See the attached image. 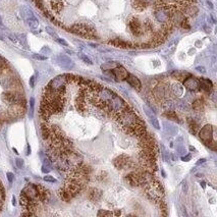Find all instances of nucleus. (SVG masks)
<instances>
[{
    "label": "nucleus",
    "instance_id": "nucleus-27",
    "mask_svg": "<svg viewBox=\"0 0 217 217\" xmlns=\"http://www.w3.org/2000/svg\"><path fill=\"white\" fill-rule=\"evenodd\" d=\"M172 78H174L177 81H184V79L187 78V76H189L190 75L188 73H186V71H174V73H172Z\"/></svg>",
    "mask_w": 217,
    "mask_h": 217
},
{
    "label": "nucleus",
    "instance_id": "nucleus-32",
    "mask_svg": "<svg viewBox=\"0 0 217 217\" xmlns=\"http://www.w3.org/2000/svg\"><path fill=\"white\" fill-rule=\"evenodd\" d=\"M117 65L118 64L116 62H107V63H104V64L101 65V68H102L103 70H111L114 67H116Z\"/></svg>",
    "mask_w": 217,
    "mask_h": 217
},
{
    "label": "nucleus",
    "instance_id": "nucleus-14",
    "mask_svg": "<svg viewBox=\"0 0 217 217\" xmlns=\"http://www.w3.org/2000/svg\"><path fill=\"white\" fill-rule=\"evenodd\" d=\"M199 84H200V90H202L203 92L207 93V94L211 93L212 89H213V84H212L210 80L201 78L199 79Z\"/></svg>",
    "mask_w": 217,
    "mask_h": 217
},
{
    "label": "nucleus",
    "instance_id": "nucleus-59",
    "mask_svg": "<svg viewBox=\"0 0 217 217\" xmlns=\"http://www.w3.org/2000/svg\"><path fill=\"white\" fill-rule=\"evenodd\" d=\"M12 204H13V206L16 205V198L14 197H12Z\"/></svg>",
    "mask_w": 217,
    "mask_h": 217
},
{
    "label": "nucleus",
    "instance_id": "nucleus-11",
    "mask_svg": "<svg viewBox=\"0 0 217 217\" xmlns=\"http://www.w3.org/2000/svg\"><path fill=\"white\" fill-rule=\"evenodd\" d=\"M184 86L186 89H188L191 92H199L200 91V84L199 80L195 76H189L184 80Z\"/></svg>",
    "mask_w": 217,
    "mask_h": 217
},
{
    "label": "nucleus",
    "instance_id": "nucleus-43",
    "mask_svg": "<svg viewBox=\"0 0 217 217\" xmlns=\"http://www.w3.org/2000/svg\"><path fill=\"white\" fill-rule=\"evenodd\" d=\"M144 27H145V29H146V31H152L153 30V26L150 21H146V23L144 24Z\"/></svg>",
    "mask_w": 217,
    "mask_h": 217
},
{
    "label": "nucleus",
    "instance_id": "nucleus-45",
    "mask_svg": "<svg viewBox=\"0 0 217 217\" xmlns=\"http://www.w3.org/2000/svg\"><path fill=\"white\" fill-rule=\"evenodd\" d=\"M106 177H107V173H106L105 171H102L100 173V176H98L97 178L99 179V181H104V178H106Z\"/></svg>",
    "mask_w": 217,
    "mask_h": 217
},
{
    "label": "nucleus",
    "instance_id": "nucleus-51",
    "mask_svg": "<svg viewBox=\"0 0 217 217\" xmlns=\"http://www.w3.org/2000/svg\"><path fill=\"white\" fill-rule=\"evenodd\" d=\"M196 70H198V71H200V73H206L205 68H204L203 66H197Z\"/></svg>",
    "mask_w": 217,
    "mask_h": 217
},
{
    "label": "nucleus",
    "instance_id": "nucleus-29",
    "mask_svg": "<svg viewBox=\"0 0 217 217\" xmlns=\"http://www.w3.org/2000/svg\"><path fill=\"white\" fill-rule=\"evenodd\" d=\"M27 21H28V24H29L30 28H32V29H37V28H38L39 21H38V19L35 18V16L28 18V19H27Z\"/></svg>",
    "mask_w": 217,
    "mask_h": 217
},
{
    "label": "nucleus",
    "instance_id": "nucleus-19",
    "mask_svg": "<svg viewBox=\"0 0 217 217\" xmlns=\"http://www.w3.org/2000/svg\"><path fill=\"white\" fill-rule=\"evenodd\" d=\"M58 62L59 64H60L62 67H65V68H70L73 66V61L70 60V58L67 57V56L65 55H60L58 57Z\"/></svg>",
    "mask_w": 217,
    "mask_h": 217
},
{
    "label": "nucleus",
    "instance_id": "nucleus-12",
    "mask_svg": "<svg viewBox=\"0 0 217 217\" xmlns=\"http://www.w3.org/2000/svg\"><path fill=\"white\" fill-rule=\"evenodd\" d=\"M130 30L134 36H141L143 34V24L138 18H134L129 24Z\"/></svg>",
    "mask_w": 217,
    "mask_h": 217
},
{
    "label": "nucleus",
    "instance_id": "nucleus-38",
    "mask_svg": "<svg viewBox=\"0 0 217 217\" xmlns=\"http://www.w3.org/2000/svg\"><path fill=\"white\" fill-rule=\"evenodd\" d=\"M80 57H81V59H82V60H83L85 63H87V64H89V65L92 64V61H91V60H90V58L87 57V56H86V55H84V54H80Z\"/></svg>",
    "mask_w": 217,
    "mask_h": 217
},
{
    "label": "nucleus",
    "instance_id": "nucleus-52",
    "mask_svg": "<svg viewBox=\"0 0 217 217\" xmlns=\"http://www.w3.org/2000/svg\"><path fill=\"white\" fill-rule=\"evenodd\" d=\"M9 39H10V40H11L12 42H14V43H16V42H18V38H16V36L9 35Z\"/></svg>",
    "mask_w": 217,
    "mask_h": 217
},
{
    "label": "nucleus",
    "instance_id": "nucleus-64",
    "mask_svg": "<svg viewBox=\"0 0 217 217\" xmlns=\"http://www.w3.org/2000/svg\"><path fill=\"white\" fill-rule=\"evenodd\" d=\"M0 40H3V37L1 36V34H0Z\"/></svg>",
    "mask_w": 217,
    "mask_h": 217
},
{
    "label": "nucleus",
    "instance_id": "nucleus-3",
    "mask_svg": "<svg viewBox=\"0 0 217 217\" xmlns=\"http://www.w3.org/2000/svg\"><path fill=\"white\" fill-rule=\"evenodd\" d=\"M127 107V104L122 100L121 97H119L118 95L114 94L111 100L109 101V103L105 107L104 111L107 112L109 115H111L112 117L117 118L119 116V114L121 113L125 108Z\"/></svg>",
    "mask_w": 217,
    "mask_h": 217
},
{
    "label": "nucleus",
    "instance_id": "nucleus-36",
    "mask_svg": "<svg viewBox=\"0 0 217 217\" xmlns=\"http://www.w3.org/2000/svg\"><path fill=\"white\" fill-rule=\"evenodd\" d=\"M179 27H181V28L184 29V30H190V29H191V26H190V24H189V21H188V19H187V18L181 21V26H179Z\"/></svg>",
    "mask_w": 217,
    "mask_h": 217
},
{
    "label": "nucleus",
    "instance_id": "nucleus-33",
    "mask_svg": "<svg viewBox=\"0 0 217 217\" xmlns=\"http://www.w3.org/2000/svg\"><path fill=\"white\" fill-rule=\"evenodd\" d=\"M7 70V63L3 58L0 56V73H4Z\"/></svg>",
    "mask_w": 217,
    "mask_h": 217
},
{
    "label": "nucleus",
    "instance_id": "nucleus-1",
    "mask_svg": "<svg viewBox=\"0 0 217 217\" xmlns=\"http://www.w3.org/2000/svg\"><path fill=\"white\" fill-rule=\"evenodd\" d=\"M116 119L118 120V122H119L120 127H121L127 134L130 135L132 130H134L136 124H137L138 121H139L141 118L138 117V115L136 114V112L134 110L130 109L129 106H127V107L120 113L119 116H118Z\"/></svg>",
    "mask_w": 217,
    "mask_h": 217
},
{
    "label": "nucleus",
    "instance_id": "nucleus-53",
    "mask_svg": "<svg viewBox=\"0 0 217 217\" xmlns=\"http://www.w3.org/2000/svg\"><path fill=\"white\" fill-rule=\"evenodd\" d=\"M206 3H207V5H208L209 8H213V4H212L211 1H209V0H208V1H207Z\"/></svg>",
    "mask_w": 217,
    "mask_h": 217
},
{
    "label": "nucleus",
    "instance_id": "nucleus-10",
    "mask_svg": "<svg viewBox=\"0 0 217 217\" xmlns=\"http://www.w3.org/2000/svg\"><path fill=\"white\" fill-rule=\"evenodd\" d=\"M199 137L207 145L213 140V127L210 124H207L199 132Z\"/></svg>",
    "mask_w": 217,
    "mask_h": 217
},
{
    "label": "nucleus",
    "instance_id": "nucleus-9",
    "mask_svg": "<svg viewBox=\"0 0 217 217\" xmlns=\"http://www.w3.org/2000/svg\"><path fill=\"white\" fill-rule=\"evenodd\" d=\"M113 165H114L117 169H124L132 165V160H130L129 156H127V155H124V154H121L113 160Z\"/></svg>",
    "mask_w": 217,
    "mask_h": 217
},
{
    "label": "nucleus",
    "instance_id": "nucleus-23",
    "mask_svg": "<svg viewBox=\"0 0 217 217\" xmlns=\"http://www.w3.org/2000/svg\"><path fill=\"white\" fill-rule=\"evenodd\" d=\"M51 7L56 13H59L63 9V2L62 0H51L50 1Z\"/></svg>",
    "mask_w": 217,
    "mask_h": 217
},
{
    "label": "nucleus",
    "instance_id": "nucleus-17",
    "mask_svg": "<svg viewBox=\"0 0 217 217\" xmlns=\"http://www.w3.org/2000/svg\"><path fill=\"white\" fill-rule=\"evenodd\" d=\"M102 197V192L99 189L91 188L88 192V198L92 202H98Z\"/></svg>",
    "mask_w": 217,
    "mask_h": 217
},
{
    "label": "nucleus",
    "instance_id": "nucleus-41",
    "mask_svg": "<svg viewBox=\"0 0 217 217\" xmlns=\"http://www.w3.org/2000/svg\"><path fill=\"white\" fill-rule=\"evenodd\" d=\"M33 57L35 59H38V60H46L47 59V56H43L40 55V54H34Z\"/></svg>",
    "mask_w": 217,
    "mask_h": 217
},
{
    "label": "nucleus",
    "instance_id": "nucleus-5",
    "mask_svg": "<svg viewBox=\"0 0 217 217\" xmlns=\"http://www.w3.org/2000/svg\"><path fill=\"white\" fill-rule=\"evenodd\" d=\"M68 31L71 32L73 34H76L79 36L85 37V38H89L92 39L96 37V32L95 30L92 28V27L88 26V24H76L73 26H71Z\"/></svg>",
    "mask_w": 217,
    "mask_h": 217
},
{
    "label": "nucleus",
    "instance_id": "nucleus-50",
    "mask_svg": "<svg viewBox=\"0 0 217 217\" xmlns=\"http://www.w3.org/2000/svg\"><path fill=\"white\" fill-rule=\"evenodd\" d=\"M35 80H36V79H35V76H33L31 79H30V86H31L32 88H33L34 86H35Z\"/></svg>",
    "mask_w": 217,
    "mask_h": 217
},
{
    "label": "nucleus",
    "instance_id": "nucleus-4",
    "mask_svg": "<svg viewBox=\"0 0 217 217\" xmlns=\"http://www.w3.org/2000/svg\"><path fill=\"white\" fill-rule=\"evenodd\" d=\"M144 190L146 196L152 201L156 202L164 196V190L162 188L161 184L157 181L156 179H153L150 182H148L147 184H145Z\"/></svg>",
    "mask_w": 217,
    "mask_h": 217
},
{
    "label": "nucleus",
    "instance_id": "nucleus-8",
    "mask_svg": "<svg viewBox=\"0 0 217 217\" xmlns=\"http://www.w3.org/2000/svg\"><path fill=\"white\" fill-rule=\"evenodd\" d=\"M155 19H157V21H159V23H166V21H169V18H170V10L168 8V6L164 5V6H161V7H157L156 10H155Z\"/></svg>",
    "mask_w": 217,
    "mask_h": 217
},
{
    "label": "nucleus",
    "instance_id": "nucleus-54",
    "mask_svg": "<svg viewBox=\"0 0 217 217\" xmlns=\"http://www.w3.org/2000/svg\"><path fill=\"white\" fill-rule=\"evenodd\" d=\"M204 30H205L206 33H210V32H211V29H210V28H208V27H207V26H204Z\"/></svg>",
    "mask_w": 217,
    "mask_h": 217
},
{
    "label": "nucleus",
    "instance_id": "nucleus-16",
    "mask_svg": "<svg viewBox=\"0 0 217 217\" xmlns=\"http://www.w3.org/2000/svg\"><path fill=\"white\" fill-rule=\"evenodd\" d=\"M125 81H127V82L129 83L133 88L136 89L137 91H141L142 84H141V82H140L139 79H138L136 76L132 75V73H129L127 76V79H125Z\"/></svg>",
    "mask_w": 217,
    "mask_h": 217
},
{
    "label": "nucleus",
    "instance_id": "nucleus-61",
    "mask_svg": "<svg viewBox=\"0 0 217 217\" xmlns=\"http://www.w3.org/2000/svg\"><path fill=\"white\" fill-rule=\"evenodd\" d=\"M91 46L92 47H97V44H91Z\"/></svg>",
    "mask_w": 217,
    "mask_h": 217
},
{
    "label": "nucleus",
    "instance_id": "nucleus-20",
    "mask_svg": "<svg viewBox=\"0 0 217 217\" xmlns=\"http://www.w3.org/2000/svg\"><path fill=\"white\" fill-rule=\"evenodd\" d=\"M181 11L184 12V14H186V16H194L198 13V8H197L195 5H193V4H189V5H187Z\"/></svg>",
    "mask_w": 217,
    "mask_h": 217
},
{
    "label": "nucleus",
    "instance_id": "nucleus-63",
    "mask_svg": "<svg viewBox=\"0 0 217 217\" xmlns=\"http://www.w3.org/2000/svg\"><path fill=\"white\" fill-rule=\"evenodd\" d=\"M190 150H191V151H195V148L194 147H190Z\"/></svg>",
    "mask_w": 217,
    "mask_h": 217
},
{
    "label": "nucleus",
    "instance_id": "nucleus-39",
    "mask_svg": "<svg viewBox=\"0 0 217 217\" xmlns=\"http://www.w3.org/2000/svg\"><path fill=\"white\" fill-rule=\"evenodd\" d=\"M35 3H36V6L38 7L39 9H41V10H44V3H43V0H35Z\"/></svg>",
    "mask_w": 217,
    "mask_h": 217
},
{
    "label": "nucleus",
    "instance_id": "nucleus-46",
    "mask_svg": "<svg viewBox=\"0 0 217 217\" xmlns=\"http://www.w3.org/2000/svg\"><path fill=\"white\" fill-rule=\"evenodd\" d=\"M56 41H57L59 44H61V45L65 46V47H67V46H68L67 42H66L65 40H63V39H61V38H57V39H56Z\"/></svg>",
    "mask_w": 217,
    "mask_h": 217
},
{
    "label": "nucleus",
    "instance_id": "nucleus-13",
    "mask_svg": "<svg viewBox=\"0 0 217 217\" xmlns=\"http://www.w3.org/2000/svg\"><path fill=\"white\" fill-rule=\"evenodd\" d=\"M110 73L116 79V81H124L127 79V75H129L127 70L121 65H117L116 67L111 70V73Z\"/></svg>",
    "mask_w": 217,
    "mask_h": 217
},
{
    "label": "nucleus",
    "instance_id": "nucleus-58",
    "mask_svg": "<svg viewBox=\"0 0 217 217\" xmlns=\"http://www.w3.org/2000/svg\"><path fill=\"white\" fill-rule=\"evenodd\" d=\"M120 214H121L120 213V211H115L114 213H113V215H120Z\"/></svg>",
    "mask_w": 217,
    "mask_h": 217
},
{
    "label": "nucleus",
    "instance_id": "nucleus-35",
    "mask_svg": "<svg viewBox=\"0 0 217 217\" xmlns=\"http://www.w3.org/2000/svg\"><path fill=\"white\" fill-rule=\"evenodd\" d=\"M98 216H107V217H109V216H113V213L111 211H106V210H99L98 211V214H97Z\"/></svg>",
    "mask_w": 217,
    "mask_h": 217
},
{
    "label": "nucleus",
    "instance_id": "nucleus-25",
    "mask_svg": "<svg viewBox=\"0 0 217 217\" xmlns=\"http://www.w3.org/2000/svg\"><path fill=\"white\" fill-rule=\"evenodd\" d=\"M58 196H59V198H60L62 201H64V202H70L71 199H73V197L70 196V193H68L67 191L64 189V188H61V189H59V191H58Z\"/></svg>",
    "mask_w": 217,
    "mask_h": 217
},
{
    "label": "nucleus",
    "instance_id": "nucleus-2",
    "mask_svg": "<svg viewBox=\"0 0 217 217\" xmlns=\"http://www.w3.org/2000/svg\"><path fill=\"white\" fill-rule=\"evenodd\" d=\"M73 80V76L70 75H61L56 78H54L50 83L46 86V88L49 90L53 91V92L59 93V94L64 96L66 92V86L70 81Z\"/></svg>",
    "mask_w": 217,
    "mask_h": 217
},
{
    "label": "nucleus",
    "instance_id": "nucleus-40",
    "mask_svg": "<svg viewBox=\"0 0 217 217\" xmlns=\"http://www.w3.org/2000/svg\"><path fill=\"white\" fill-rule=\"evenodd\" d=\"M43 179L45 181H48V182H56V179L51 176H45L43 177Z\"/></svg>",
    "mask_w": 217,
    "mask_h": 217
},
{
    "label": "nucleus",
    "instance_id": "nucleus-60",
    "mask_svg": "<svg viewBox=\"0 0 217 217\" xmlns=\"http://www.w3.org/2000/svg\"><path fill=\"white\" fill-rule=\"evenodd\" d=\"M12 150H13V152L16 153V154H19V152H18V150L16 149V148H12Z\"/></svg>",
    "mask_w": 217,
    "mask_h": 217
},
{
    "label": "nucleus",
    "instance_id": "nucleus-22",
    "mask_svg": "<svg viewBox=\"0 0 217 217\" xmlns=\"http://www.w3.org/2000/svg\"><path fill=\"white\" fill-rule=\"evenodd\" d=\"M41 133H42V137L45 141H48L49 139L51 138V130L50 127L46 123H43L41 127Z\"/></svg>",
    "mask_w": 217,
    "mask_h": 217
},
{
    "label": "nucleus",
    "instance_id": "nucleus-49",
    "mask_svg": "<svg viewBox=\"0 0 217 217\" xmlns=\"http://www.w3.org/2000/svg\"><path fill=\"white\" fill-rule=\"evenodd\" d=\"M30 105H31V110H32V112H33V110H34V105H35V99H34L33 97L30 99Z\"/></svg>",
    "mask_w": 217,
    "mask_h": 217
},
{
    "label": "nucleus",
    "instance_id": "nucleus-21",
    "mask_svg": "<svg viewBox=\"0 0 217 217\" xmlns=\"http://www.w3.org/2000/svg\"><path fill=\"white\" fill-rule=\"evenodd\" d=\"M149 4L146 2V0H134L133 1V7L138 11H143Z\"/></svg>",
    "mask_w": 217,
    "mask_h": 217
},
{
    "label": "nucleus",
    "instance_id": "nucleus-30",
    "mask_svg": "<svg viewBox=\"0 0 217 217\" xmlns=\"http://www.w3.org/2000/svg\"><path fill=\"white\" fill-rule=\"evenodd\" d=\"M154 94L157 98H159V97L161 98L162 96H164V94H165V87H163L162 85H158L156 88H155Z\"/></svg>",
    "mask_w": 217,
    "mask_h": 217
},
{
    "label": "nucleus",
    "instance_id": "nucleus-57",
    "mask_svg": "<svg viewBox=\"0 0 217 217\" xmlns=\"http://www.w3.org/2000/svg\"><path fill=\"white\" fill-rule=\"evenodd\" d=\"M28 155L31 154V147H30V145H28V153H27Z\"/></svg>",
    "mask_w": 217,
    "mask_h": 217
},
{
    "label": "nucleus",
    "instance_id": "nucleus-34",
    "mask_svg": "<svg viewBox=\"0 0 217 217\" xmlns=\"http://www.w3.org/2000/svg\"><path fill=\"white\" fill-rule=\"evenodd\" d=\"M146 112H147V114H148V115H149V116H150V118H151V122H152V124L154 125V127H156L157 130H159V129H160V125H159L158 119H157V118L155 117V116H153V115H151V114H150V113L148 112V111H146Z\"/></svg>",
    "mask_w": 217,
    "mask_h": 217
},
{
    "label": "nucleus",
    "instance_id": "nucleus-28",
    "mask_svg": "<svg viewBox=\"0 0 217 217\" xmlns=\"http://www.w3.org/2000/svg\"><path fill=\"white\" fill-rule=\"evenodd\" d=\"M164 116L167 117L168 119H171V120H176V121H179L178 120V116H177L176 112L173 111V110H166V111L164 112Z\"/></svg>",
    "mask_w": 217,
    "mask_h": 217
},
{
    "label": "nucleus",
    "instance_id": "nucleus-15",
    "mask_svg": "<svg viewBox=\"0 0 217 217\" xmlns=\"http://www.w3.org/2000/svg\"><path fill=\"white\" fill-rule=\"evenodd\" d=\"M38 186V200L40 203H45L46 201H48L50 194L47 189H45L41 184H37Z\"/></svg>",
    "mask_w": 217,
    "mask_h": 217
},
{
    "label": "nucleus",
    "instance_id": "nucleus-48",
    "mask_svg": "<svg viewBox=\"0 0 217 217\" xmlns=\"http://www.w3.org/2000/svg\"><path fill=\"white\" fill-rule=\"evenodd\" d=\"M33 215H35V213L32 211H29V210H27V212L21 213V216H33Z\"/></svg>",
    "mask_w": 217,
    "mask_h": 217
},
{
    "label": "nucleus",
    "instance_id": "nucleus-7",
    "mask_svg": "<svg viewBox=\"0 0 217 217\" xmlns=\"http://www.w3.org/2000/svg\"><path fill=\"white\" fill-rule=\"evenodd\" d=\"M140 145H141L142 149H146V150H152L155 153H157L158 149L156 146V142L153 139V137H151L150 135H143L140 140Z\"/></svg>",
    "mask_w": 217,
    "mask_h": 217
},
{
    "label": "nucleus",
    "instance_id": "nucleus-26",
    "mask_svg": "<svg viewBox=\"0 0 217 217\" xmlns=\"http://www.w3.org/2000/svg\"><path fill=\"white\" fill-rule=\"evenodd\" d=\"M204 106H205V103H204L203 99H197L195 102L193 103V109L195 111H203Z\"/></svg>",
    "mask_w": 217,
    "mask_h": 217
},
{
    "label": "nucleus",
    "instance_id": "nucleus-42",
    "mask_svg": "<svg viewBox=\"0 0 217 217\" xmlns=\"http://www.w3.org/2000/svg\"><path fill=\"white\" fill-rule=\"evenodd\" d=\"M16 166H18L19 168H23V166H24V160L23 159L18 158L16 160Z\"/></svg>",
    "mask_w": 217,
    "mask_h": 217
},
{
    "label": "nucleus",
    "instance_id": "nucleus-31",
    "mask_svg": "<svg viewBox=\"0 0 217 217\" xmlns=\"http://www.w3.org/2000/svg\"><path fill=\"white\" fill-rule=\"evenodd\" d=\"M171 92L172 94L174 96H177V97H179V96L182 95V93H184V88L181 87L179 85H174L173 87L171 89Z\"/></svg>",
    "mask_w": 217,
    "mask_h": 217
},
{
    "label": "nucleus",
    "instance_id": "nucleus-55",
    "mask_svg": "<svg viewBox=\"0 0 217 217\" xmlns=\"http://www.w3.org/2000/svg\"><path fill=\"white\" fill-rule=\"evenodd\" d=\"M206 161V159H200L199 160V161L198 162H197V165H200V164H202V163H204V162H205Z\"/></svg>",
    "mask_w": 217,
    "mask_h": 217
},
{
    "label": "nucleus",
    "instance_id": "nucleus-24",
    "mask_svg": "<svg viewBox=\"0 0 217 217\" xmlns=\"http://www.w3.org/2000/svg\"><path fill=\"white\" fill-rule=\"evenodd\" d=\"M188 123H189V127H190V130H191L192 134H197L198 130H200L199 123L195 119H193V118H188Z\"/></svg>",
    "mask_w": 217,
    "mask_h": 217
},
{
    "label": "nucleus",
    "instance_id": "nucleus-62",
    "mask_svg": "<svg viewBox=\"0 0 217 217\" xmlns=\"http://www.w3.org/2000/svg\"><path fill=\"white\" fill-rule=\"evenodd\" d=\"M201 184H202V187H203V188H205V182L202 181V182H201Z\"/></svg>",
    "mask_w": 217,
    "mask_h": 217
},
{
    "label": "nucleus",
    "instance_id": "nucleus-56",
    "mask_svg": "<svg viewBox=\"0 0 217 217\" xmlns=\"http://www.w3.org/2000/svg\"><path fill=\"white\" fill-rule=\"evenodd\" d=\"M191 158V156H190V155H188V156H186V157H182V160H184V161H189V159Z\"/></svg>",
    "mask_w": 217,
    "mask_h": 217
},
{
    "label": "nucleus",
    "instance_id": "nucleus-6",
    "mask_svg": "<svg viewBox=\"0 0 217 217\" xmlns=\"http://www.w3.org/2000/svg\"><path fill=\"white\" fill-rule=\"evenodd\" d=\"M21 196L24 197L29 201L40 203L38 200V186L35 184H28L21 192Z\"/></svg>",
    "mask_w": 217,
    "mask_h": 217
},
{
    "label": "nucleus",
    "instance_id": "nucleus-37",
    "mask_svg": "<svg viewBox=\"0 0 217 217\" xmlns=\"http://www.w3.org/2000/svg\"><path fill=\"white\" fill-rule=\"evenodd\" d=\"M46 32H47V33H48L50 36H52L53 38H55V39H57V38H58L57 34H56L55 32H54L53 30L50 28V27H47V28H46Z\"/></svg>",
    "mask_w": 217,
    "mask_h": 217
},
{
    "label": "nucleus",
    "instance_id": "nucleus-18",
    "mask_svg": "<svg viewBox=\"0 0 217 217\" xmlns=\"http://www.w3.org/2000/svg\"><path fill=\"white\" fill-rule=\"evenodd\" d=\"M108 44L115 46V47H119V48H123V49L129 48V47H130V45H132L130 42H127V41L121 40V39H118V38L112 39V40L108 41Z\"/></svg>",
    "mask_w": 217,
    "mask_h": 217
},
{
    "label": "nucleus",
    "instance_id": "nucleus-44",
    "mask_svg": "<svg viewBox=\"0 0 217 217\" xmlns=\"http://www.w3.org/2000/svg\"><path fill=\"white\" fill-rule=\"evenodd\" d=\"M207 146H208L209 148H210V149L214 150V151H215V150L217 149V148H216V144H215V142H214L213 140H212L211 142H209L208 144H207Z\"/></svg>",
    "mask_w": 217,
    "mask_h": 217
},
{
    "label": "nucleus",
    "instance_id": "nucleus-47",
    "mask_svg": "<svg viewBox=\"0 0 217 217\" xmlns=\"http://www.w3.org/2000/svg\"><path fill=\"white\" fill-rule=\"evenodd\" d=\"M6 176H7V179H8V181L11 184V182L13 181V178H14V177H13V176H13V173H11V172H7Z\"/></svg>",
    "mask_w": 217,
    "mask_h": 217
}]
</instances>
